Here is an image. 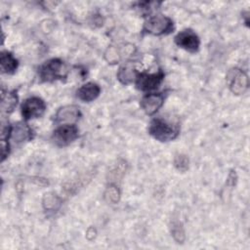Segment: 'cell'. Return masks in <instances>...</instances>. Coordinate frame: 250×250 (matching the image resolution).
<instances>
[{
    "mask_svg": "<svg viewBox=\"0 0 250 250\" xmlns=\"http://www.w3.org/2000/svg\"><path fill=\"white\" fill-rule=\"evenodd\" d=\"M164 78V73L159 70L155 73H138L136 78V86L141 91H152L159 87Z\"/></svg>",
    "mask_w": 250,
    "mask_h": 250,
    "instance_id": "obj_7",
    "label": "cell"
},
{
    "mask_svg": "<svg viewBox=\"0 0 250 250\" xmlns=\"http://www.w3.org/2000/svg\"><path fill=\"white\" fill-rule=\"evenodd\" d=\"M175 42L179 47L190 53L197 52L200 46L198 36L190 29H185L179 32L175 37Z\"/></svg>",
    "mask_w": 250,
    "mask_h": 250,
    "instance_id": "obj_8",
    "label": "cell"
},
{
    "mask_svg": "<svg viewBox=\"0 0 250 250\" xmlns=\"http://www.w3.org/2000/svg\"><path fill=\"white\" fill-rule=\"evenodd\" d=\"M174 165L179 171L186 172L188 168V158L185 154H178L175 157Z\"/></svg>",
    "mask_w": 250,
    "mask_h": 250,
    "instance_id": "obj_19",
    "label": "cell"
},
{
    "mask_svg": "<svg viewBox=\"0 0 250 250\" xmlns=\"http://www.w3.org/2000/svg\"><path fill=\"white\" fill-rule=\"evenodd\" d=\"M164 103V95L162 93H152V94H146L145 95L141 100V107L143 110L148 114L151 115L155 113L163 104Z\"/></svg>",
    "mask_w": 250,
    "mask_h": 250,
    "instance_id": "obj_9",
    "label": "cell"
},
{
    "mask_svg": "<svg viewBox=\"0 0 250 250\" xmlns=\"http://www.w3.org/2000/svg\"><path fill=\"white\" fill-rule=\"evenodd\" d=\"M180 129L178 125H174L163 118H154L148 126V133L160 142H169L176 139Z\"/></svg>",
    "mask_w": 250,
    "mask_h": 250,
    "instance_id": "obj_1",
    "label": "cell"
},
{
    "mask_svg": "<svg viewBox=\"0 0 250 250\" xmlns=\"http://www.w3.org/2000/svg\"><path fill=\"white\" fill-rule=\"evenodd\" d=\"M1 72L11 74L14 73L18 67V61L16 58L8 51H4L1 53Z\"/></svg>",
    "mask_w": 250,
    "mask_h": 250,
    "instance_id": "obj_14",
    "label": "cell"
},
{
    "mask_svg": "<svg viewBox=\"0 0 250 250\" xmlns=\"http://www.w3.org/2000/svg\"><path fill=\"white\" fill-rule=\"evenodd\" d=\"M45 109V102L38 97H30L21 104V114L25 120L42 116Z\"/></svg>",
    "mask_w": 250,
    "mask_h": 250,
    "instance_id": "obj_6",
    "label": "cell"
},
{
    "mask_svg": "<svg viewBox=\"0 0 250 250\" xmlns=\"http://www.w3.org/2000/svg\"><path fill=\"white\" fill-rule=\"evenodd\" d=\"M78 138V128L74 124H62L54 132L52 139L59 146H65Z\"/></svg>",
    "mask_w": 250,
    "mask_h": 250,
    "instance_id": "obj_4",
    "label": "cell"
},
{
    "mask_svg": "<svg viewBox=\"0 0 250 250\" xmlns=\"http://www.w3.org/2000/svg\"><path fill=\"white\" fill-rule=\"evenodd\" d=\"M32 130L31 128L22 122H20L18 124H15V126L11 129V138L16 143H21L27 140H30L32 138Z\"/></svg>",
    "mask_w": 250,
    "mask_h": 250,
    "instance_id": "obj_12",
    "label": "cell"
},
{
    "mask_svg": "<svg viewBox=\"0 0 250 250\" xmlns=\"http://www.w3.org/2000/svg\"><path fill=\"white\" fill-rule=\"evenodd\" d=\"M2 102H1V108L3 112L10 113L14 110L18 104V96L15 91H5L2 90Z\"/></svg>",
    "mask_w": 250,
    "mask_h": 250,
    "instance_id": "obj_15",
    "label": "cell"
},
{
    "mask_svg": "<svg viewBox=\"0 0 250 250\" xmlns=\"http://www.w3.org/2000/svg\"><path fill=\"white\" fill-rule=\"evenodd\" d=\"M173 21L170 18L163 15H155L149 17L143 27V31L153 34V35H162L168 34L173 30Z\"/></svg>",
    "mask_w": 250,
    "mask_h": 250,
    "instance_id": "obj_3",
    "label": "cell"
},
{
    "mask_svg": "<svg viewBox=\"0 0 250 250\" xmlns=\"http://www.w3.org/2000/svg\"><path fill=\"white\" fill-rule=\"evenodd\" d=\"M38 75L42 81L52 82L65 77L66 68L62 60L51 59L39 66Z\"/></svg>",
    "mask_w": 250,
    "mask_h": 250,
    "instance_id": "obj_2",
    "label": "cell"
},
{
    "mask_svg": "<svg viewBox=\"0 0 250 250\" xmlns=\"http://www.w3.org/2000/svg\"><path fill=\"white\" fill-rule=\"evenodd\" d=\"M120 197V191L116 185L110 184L104 191V199L109 203H117Z\"/></svg>",
    "mask_w": 250,
    "mask_h": 250,
    "instance_id": "obj_16",
    "label": "cell"
},
{
    "mask_svg": "<svg viewBox=\"0 0 250 250\" xmlns=\"http://www.w3.org/2000/svg\"><path fill=\"white\" fill-rule=\"evenodd\" d=\"M170 229H171V233H172L174 239L178 243H183V241L185 240V231H184L182 224L178 221H174L171 224Z\"/></svg>",
    "mask_w": 250,
    "mask_h": 250,
    "instance_id": "obj_17",
    "label": "cell"
},
{
    "mask_svg": "<svg viewBox=\"0 0 250 250\" xmlns=\"http://www.w3.org/2000/svg\"><path fill=\"white\" fill-rule=\"evenodd\" d=\"M43 205L47 210H56L61 205V201L56 194L48 193V194H45L44 196Z\"/></svg>",
    "mask_w": 250,
    "mask_h": 250,
    "instance_id": "obj_18",
    "label": "cell"
},
{
    "mask_svg": "<svg viewBox=\"0 0 250 250\" xmlns=\"http://www.w3.org/2000/svg\"><path fill=\"white\" fill-rule=\"evenodd\" d=\"M138 71L135 68L134 64L131 62H127L126 64L120 66L118 72H117V78L122 84H129L133 82V80H136Z\"/></svg>",
    "mask_w": 250,
    "mask_h": 250,
    "instance_id": "obj_13",
    "label": "cell"
},
{
    "mask_svg": "<svg viewBox=\"0 0 250 250\" xmlns=\"http://www.w3.org/2000/svg\"><path fill=\"white\" fill-rule=\"evenodd\" d=\"M81 113L79 107L76 105H64L61 107L56 113L55 120L57 123L74 124L80 117Z\"/></svg>",
    "mask_w": 250,
    "mask_h": 250,
    "instance_id": "obj_10",
    "label": "cell"
},
{
    "mask_svg": "<svg viewBox=\"0 0 250 250\" xmlns=\"http://www.w3.org/2000/svg\"><path fill=\"white\" fill-rule=\"evenodd\" d=\"M101 93V88L97 83L88 82L82 85L76 92L77 98L83 102H92L96 100Z\"/></svg>",
    "mask_w": 250,
    "mask_h": 250,
    "instance_id": "obj_11",
    "label": "cell"
},
{
    "mask_svg": "<svg viewBox=\"0 0 250 250\" xmlns=\"http://www.w3.org/2000/svg\"><path fill=\"white\" fill-rule=\"evenodd\" d=\"M227 81L230 91L235 95H241L248 89V77L241 69H230L227 74Z\"/></svg>",
    "mask_w": 250,
    "mask_h": 250,
    "instance_id": "obj_5",
    "label": "cell"
}]
</instances>
